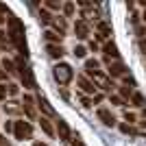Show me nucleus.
<instances>
[{"label":"nucleus","mask_w":146,"mask_h":146,"mask_svg":"<svg viewBox=\"0 0 146 146\" xmlns=\"http://www.w3.org/2000/svg\"><path fill=\"white\" fill-rule=\"evenodd\" d=\"M9 39H11V44L18 48L20 55H24L26 59V39H24V24L20 22V18H15V15H9Z\"/></svg>","instance_id":"f257e3e1"},{"label":"nucleus","mask_w":146,"mask_h":146,"mask_svg":"<svg viewBox=\"0 0 146 146\" xmlns=\"http://www.w3.org/2000/svg\"><path fill=\"white\" fill-rule=\"evenodd\" d=\"M52 76H55V81L59 85H70V81L74 79V70L68 63H57L52 68Z\"/></svg>","instance_id":"f03ea898"},{"label":"nucleus","mask_w":146,"mask_h":146,"mask_svg":"<svg viewBox=\"0 0 146 146\" xmlns=\"http://www.w3.org/2000/svg\"><path fill=\"white\" fill-rule=\"evenodd\" d=\"M87 76H90V79H92V83L96 85V90L111 92L113 87H116V85H113V79H109V74L100 72V70H98V72H94V74H87Z\"/></svg>","instance_id":"7ed1b4c3"},{"label":"nucleus","mask_w":146,"mask_h":146,"mask_svg":"<svg viewBox=\"0 0 146 146\" xmlns=\"http://www.w3.org/2000/svg\"><path fill=\"white\" fill-rule=\"evenodd\" d=\"M13 135H15V140H31V137H33V127H31V122H26V120L13 122Z\"/></svg>","instance_id":"20e7f679"},{"label":"nucleus","mask_w":146,"mask_h":146,"mask_svg":"<svg viewBox=\"0 0 146 146\" xmlns=\"http://www.w3.org/2000/svg\"><path fill=\"white\" fill-rule=\"evenodd\" d=\"M37 100L31 94H24V98H22V113H26V118L29 120H35V116H37Z\"/></svg>","instance_id":"39448f33"},{"label":"nucleus","mask_w":146,"mask_h":146,"mask_svg":"<svg viewBox=\"0 0 146 146\" xmlns=\"http://www.w3.org/2000/svg\"><path fill=\"white\" fill-rule=\"evenodd\" d=\"M55 129H57V133H59V140H63V142L72 140V131H70V127H68L66 120L57 118V120H55Z\"/></svg>","instance_id":"423d86ee"},{"label":"nucleus","mask_w":146,"mask_h":146,"mask_svg":"<svg viewBox=\"0 0 146 146\" xmlns=\"http://www.w3.org/2000/svg\"><path fill=\"white\" fill-rule=\"evenodd\" d=\"M76 83H79V87H81V94H92V96H96V85L87 79L85 74H79V76H76Z\"/></svg>","instance_id":"0eeeda50"},{"label":"nucleus","mask_w":146,"mask_h":146,"mask_svg":"<svg viewBox=\"0 0 146 146\" xmlns=\"http://www.w3.org/2000/svg\"><path fill=\"white\" fill-rule=\"evenodd\" d=\"M109 79H118V76H127V66L122 61H111L109 63Z\"/></svg>","instance_id":"6e6552de"},{"label":"nucleus","mask_w":146,"mask_h":146,"mask_svg":"<svg viewBox=\"0 0 146 146\" xmlns=\"http://www.w3.org/2000/svg\"><path fill=\"white\" fill-rule=\"evenodd\" d=\"M35 100H37V109L42 111V113H44L46 118H52V116H55V109H52V105H50V103H48V100H46L44 96H37Z\"/></svg>","instance_id":"1a4fd4ad"},{"label":"nucleus","mask_w":146,"mask_h":146,"mask_svg":"<svg viewBox=\"0 0 146 146\" xmlns=\"http://www.w3.org/2000/svg\"><path fill=\"white\" fill-rule=\"evenodd\" d=\"M74 35L79 37V39H85L90 35V24H87V20H76L74 22Z\"/></svg>","instance_id":"9d476101"},{"label":"nucleus","mask_w":146,"mask_h":146,"mask_svg":"<svg viewBox=\"0 0 146 146\" xmlns=\"http://www.w3.org/2000/svg\"><path fill=\"white\" fill-rule=\"evenodd\" d=\"M103 52H105V57H107V59H111V61H120V52H118V46H116L113 42H105Z\"/></svg>","instance_id":"9b49d317"},{"label":"nucleus","mask_w":146,"mask_h":146,"mask_svg":"<svg viewBox=\"0 0 146 146\" xmlns=\"http://www.w3.org/2000/svg\"><path fill=\"white\" fill-rule=\"evenodd\" d=\"M98 118H100V122H103V124H107V127H116V116H113L109 109L100 107V109H98Z\"/></svg>","instance_id":"f8f14e48"},{"label":"nucleus","mask_w":146,"mask_h":146,"mask_svg":"<svg viewBox=\"0 0 146 146\" xmlns=\"http://www.w3.org/2000/svg\"><path fill=\"white\" fill-rule=\"evenodd\" d=\"M5 113L7 116H20V113H22V103H18V100H7L5 103Z\"/></svg>","instance_id":"ddd939ff"},{"label":"nucleus","mask_w":146,"mask_h":146,"mask_svg":"<svg viewBox=\"0 0 146 146\" xmlns=\"http://www.w3.org/2000/svg\"><path fill=\"white\" fill-rule=\"evenodd\" d=\"M52 26H55V33H59L61 37L66 35L68 24H66V18H63V15H55V18H52Z\"/></svg>","instance_id":"4468645a"},{"label":"nucleus","mask_w":146,"mask_h":146,"mask_svg":"<svg viewBox=\"0 0 146 146\" xmlns=\"http://www.w3.org/2000/svg\"><path fill=\"white\" fill-rule=\"evenodd\" d=\"M46 50H48V55L52 57V59H61V57L66 55V50H63V46H61V44H48V46H46Z\"/></svg>","instance_id":"2eb2a0df"},{"label":"nucleus","mask_w":146,"mask_h":146,"mask_svg":"<svg viewBox=\"0 0 146 146\" xmlns=\"http://www.w3.org/2000/svg\"><path fill=\"white\" fill-rule=\"evenodd\" d=\"M39 127H42V131H44L46 135H48V137H52V135H55V127H52L50 118L42 116V118H39Z\"/></svg>","instance_id":"dca6fc26"},{"label":"nucleus","mask_w":146,"mask_h":146,"mask_svg":"<svg viewBox=\"0 0 146 146\" xmlns=\"http://www.w3.org/2000/svg\"><path fill=\"white\" fill-rule=\"evenodd\" d=\"M131 103H133V107H140V109H146V98L142 96L140 92H133V96H131Z\"/></svg>","instance_id":"f3484780"},{"label":"nucleus","mask_w":146,"mask_h":146,"mask_svg":"<svg viewBox=\"0 0 146 146\" xmlns=\"http://www.w3.org/2000/svg\"><path fill=\"white\" fill-rule=\"evenodd\" d=\"M98 68H100V61L98 59H85V72L87 74L98 72Z\"/></svg>","instance_id":"a211bd4d"},{"label":"nucleus","mask_w":146,"mask_h":146,"mask_svg":"<svg viewBox=\"0 0 146 146\" xmlns=\"http://www.w3.org/2000/svg\"><path fill=\"white\" fill-rule=\"evenodd\" d=\"M44 37H46V42H48V44H61V39H63V37H61L59 33H55V31H46Z\"/></svg>","instance_id":"6ab92c4d"},{"label":"nucleus","mask_w":146,"mask_h":146,"mask_svg":"<svg viewBox=\"0 0 146 146\" xmlns=\"http://www.w3.org/2000/svg\"><path fill=\"white\" fill-rule=\"evenodd\" d=\"M52 18H55V15H50V11L48 9H39V20H42V24H52Z\"/></svg>","instance_id":"aec40b11"},{"label":"nucleus","mask_w":146,"mask_h":146,"mask_svg":"<svg viewBox=\"0 0 146 146\" xmlns=\"http://www.w3.org/2000/svg\"><path fill=\"white\" fill-rule=\"evenodd\" d=\"M2 70H5L7 74H13L15 72V70H18V68H15V61H11V59H2Z\"/></svg>","instance_id":"412c9836"},{"label":"nucleus","mask_w":146,"mask_h":146,"mask_svg":"<svg viewBox=\"0 0 146 146\" xmlns=\"http://www.w3.org/2000/svg\"><path fill=\"white\" fill-rule=\"evenodd\" d=\"M98 33H100V35H111V33H113V31H111V24H107V22H98Z\"/></svg>","instance_id":"4be33fe9"},{"label":"nucleus","mask_w":146,"mask_h":146,"mask_svg":"<svg viewBox=\"0 0 146 146\" xmlns=\"http://www.w3.org/2000/svg\"><path fill=\"white\" fill-rule=\"evenodd\" d=\"M44 9H50V11H59V9H63V5H61V2H55V0H48V2H44Z\"/></svg>","instance_id":"5701e85b"},{"label":"nucleus","mask_w":146,"mask_h":146,"mask_svg":"<svg viewBox=\"0 0 146 146\" xmlns=\"http://www.w3.org/2000/svg\"><path fill=\"white\" fill-rule=\"evenodd\" d=\"M85 55H87V48H85V46H74V57L83 59Z\"/></svg>","instance_id":"b1692460"},{"label":"nucleus","mask_w":146,"mask_h":146,"mask_svg":"<svg viewBox=\"0 0 146 146\" xmlns=\"http://www.w3.org/2000/svg\"><path fill=\"white\" fill-rule=\"evenodd\" d=\"M9 98V90H7V83H0V100H5Z\"/></svg>","instance_id":"393cba45"},{"label":"nucleus","mask_w":146,"mask_h":146,"mask_svg":"<svg viewBox=\"0 0 146 146\" xmlns=\"http://www.w3.org/2000/svg\"><path fill=\"white\" fill-rule=\"evenodd\" d=\"M72 13H74V2H66V5H63V15L70 18Z\"/></svg>","instance_id":"a878e982"},{"label":"nucleus","mask_w":146,"mask_h":146,"mask_svg":"<svg viewBox=\"0 0 146 146\" xmlns=\"http://www.w3.org/2000/svg\"><path fill=\"white\" fill-rule=\"evenodd\" d=\"M133 96V90L131 87H120V98L124 100V98H131Z\"/></svg>","instance_id":"bb28decb"},{"label":"nucleus","mask_w":146,"mask_h":146,"mask_svg":"<svg viewBox=\"0 0 146 146\" xmlns=\"http://www.w3.org/2000/svg\"><path fill=\"white\" fill-rule=\"evenodd\" d=\"M120 131H122L124 135H133V133H135V129L131 127V124H120Z\"/></svg>","instance_id":"cd10ccee"},{"label":"nucleus","mask_w":146,"mask_h":146,"mask_svg":"<svg viewBox=\"0 0 146 146\" xmlns=\"http://www.w3.org/2000/svg\"><path fill=\"white\" fill-rule=\"evenodd\" d=\"M109 100L113 105H118V107H124V100H122L120 96H116V94H109Z\"/></svg>","instance_id":"c85d7f7f"},{"label":"nucleus","mask_w":146,"mask_h":146,"mask_svg":"<svg viewBox=\"0 0 146 146\" xmlns=\"http://www.w3.org/2000/svg\"><path fill=\"white\" fill-rule=\"evenodd\" d=\"M7 90H9V96H15V94H18V85H15V83H7Z\"/></svg>","instance_id":"c756f323"},{"label":"nucleus","mask_w":146,"mask_h":146,"mask_svg":"<svg viewBox=\"0 0 146 146\" xmlns=\"http://www.w3.org/2000/svg\"><path fill=\"white\" fill-rule=\"evenodd\" d=\"M124 120H127V122H135V120H137V116H135L133 111H127V109H124Z\"/></svg>","instance_id":"7c9ffc66"},{"label":"nucleus","mask_w":146,"mask_h":146,"mask_svg":"<svg viewBox=\"0 0 146 146\" xmlns=\"http://www.w3.org/2000/svg\"><path fill=\"white\" fill-rule=\"evenodd\" d=\"M137 135H146V122H137V129H135Z\"/></svg>","instance_id":"2f4dec72"},{"label":"nucleus","mask_w":146,"mask_h":146,"mask_svg":"<svg viewBox=\"0 0 146 146\" xmlns=\"http://www.w3.org/2000/svg\"><path fill=\"white\" fill-rule=\"evenodd\" d=\"M79 98H81V103H83V107H92V100L85 96V94H81V92H79Z\"/></svg>","instance_id":"473e14b6"},{"label":"nucleus","mask_w":146,"mask_h":146,"mask_svg":"<svg viewBox=\"0 0 146 146\" xmlns=\"http://www.w3.org/2000/svg\"><path fill=\"white\" fill-rule=\"evenodd\" d=\"M72 146H85V144H83V140H81L76 133H72Z\"/></svg>","instance_id":"72a5a7b5"},{"label":"nucleus","mask_w":146,"mask_h":146,"mask_svg":"<svg viewBox=\"0 0 146 146\" xmlns=\"http://www.w3.org/2000/svg\"><path fill=\"white\" fill-rule=\"evenodd\" d=\"M5 133H13V122H5Z\"/></svg>","instance_id":"f704fd0d"},{"label":"nucleus","mask_w":146,"mask_h":146,"mask_svg":"<svg viewBox=\"0 0 146 146\" xmlns=\"http://www.w3.org/2000/svg\"><path fill=\"white\" fill-rule=\"evenodd\" d=\"M122 81H124V83H131V85H135V81H133V76H131V74H127V76H122Z\"/></svg>","instance_id":"c9c22d12"},{"label":"nucleus","mask_w":146,"mask_h":146,"mask_svg":"<svg viewBox=\"0 0 146 146\" xmlns=\"http://www.w3.org/2000/svg\"><path fill=\"white\" fill-rule=\"evenodd\" d=\"M90 50H94V52H98V44L94 42V39H92V42H90Z\"/></svg>","instance_id":"e433bc0d"},{"label":"nucleus","mask_w":146,"mask_h":146,"mask_svg":"<svg viewBox=\"0 0 146 146\" xmlns=\"http://www.w3.org/2000/svg\"><path fill=\"white\" fill-rule=\"evenodd\" d=\"M100 100H103V94H96V96L92 98V105H94V103H100Z\"/></svg>","instance_id":"4c0bfd02"},{"label":"nucleus","mask_w":146,"mask_h":146,"mask_svg":"<svg viewBox=\"0 0 146 146\" xmlns=\"http://www.w3.org/2000/svg\"><path fill=\"white\" fill-rule=\"evenodd\" d=\"M7 76H9V74H7L2 68H0V83H2V81H7Z\"/></svg>","instance_id":"58836bf2"},{"label":"nucleus","mask_w":146,"mask_h":146,"mask_svg":"<svg viewBox=\"0 0 146 146\" xmlns=\"http://www.w3.org/2000/svg\"><path fill=\"white\" fill-rule=\"evenodd\" d=\"M140 46H142V50L146 52V37H140Z\"/></svg>","instance_id":"ea45409f"},{"label":"nucleus","mask_w":146,"mask_h":146,"mask_svg":"<svg viewBox=\"0 0 146 146\" xmlns=\"http://www.w3.org/2000/svg\"><path fill=\"white\" fill-rule=\"evenodd\" d=\"M0 13H9V9H7V5H2V2H0Z\"/></svg>","instance_id":"a19ab883"},{"label":"nucleus","mask_w":146,"mask_h":146,"mask_svg":"<svg viewBox=\"0 0 146 146\" xmlns=\"http://www.w3.org/2000/svg\"><path fill=\"white\" fill-rule=\"evenodd\" d=\"M0 146H7V140H5V135L0 133Z\"/></svg>","instance_id":"79ce46f5"},{"label":"nucleus","mask_w":146,"mask_h":146,"mask_svg":"<svg viewBox=\"0 0 146 146\" xmlns=\"http://www.w3.org/2000/svg\"><path fill=\"white\" fill-rule=\"evenodd\" d=\"M5 22H7V18H2V15H0V26L5 24Z\"/></svg>","instance_id":"37998d69"},{"label":"nucleus","mask_w":146,"mask_h":146,"mask_svg":"<svg viewBox=\"0 0 146 146\" xmlns=\"http://www.w3.org/2000/svg\"><path fill=\"white\" fill-rule=\"evenodd\" d=\"M33 146H48V144H42V142H35Z\"/></svg>","instance_id":"c03bdc74"},{"label":"nucleus","mask_w":146,"mask_h":146,"mask_svg":"<svg viewBox=\"0 0 146 146\" xmlns=\"http://www.w3.org/2000/svg\"><path fill=\"white\" fill-rule=\"evenodd\" d=\"M142 118H144V122H146V109H142Z\"/></svg>","instance_id":"a18cd8bd"}]
</instances>
